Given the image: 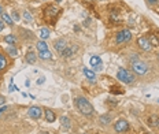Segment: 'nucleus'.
<instances>
[{
    "mask_svg": "<svg viewBox=\"0 0 159 134\" xmlns=\"http://www.w3.org/2000/svg\"><path fill=\"white\" fill-rule=\"evenodd\" d=\"M117 78L123 83H132L133 80H134L133 74H130L126 68H119L118 73H117Z\"/></svg>",
    "mask_w": 159,
    "mask_h": 134,
    "instance_id": "3",
    "label": "nucleus"
},
{
    "mask_svg": "<svg viewBox=\"0 0 159 134\" xmlns=\"http://www.w3.org/2000/svg\"><path fill=\"white\" fill-rule=\"evenodd\" d=\"M111 122V118L108 116V115H102L100 116V123H103V124H108Z\"/></svg>",
    "mask_w": 159,
    "mask_h": 134,
    "instance_id": "22",
    "label": "nucleus"
},
{
    "mask_svg": "<svg viewBox=\"0 0 159 134\" xmlns=\"http://www.w3.org/2000/svg\"><path fill=\"white\" fill-rule=\"evenodd\" d=\"M55 114L51 111V109H47L46 111V119H47V122H55Z\"/></svg>",
    "mask_w": 159,
    "mask_h": 134,
    "instance_id": "15",
    "label": "nucleus"
},
{
    "mask_svg": "<svg viewBox=\"0 0 159 134\" xmlns=\"http://www.w3.org/2000/svg\"><path fill=\"white\" fill-rule=\"evenodd\" d=\"M102 63V59L99 56H92L91 57V66H98V64H100Z\"/></svg>",
    "mask_w": 159,
    "mask_h": 134,
    "instance_id": "19",
    "label": "nucleus"
},
{
    "mask_svg": "<svg viewBox=\"0 0 159 134\" xmlns=\"http://www.w3.org/2000/svg\"><path fill=\"white\" fill-rule=\"evenodd\" d=\"M4 103H6V99H4L3 96H0V105H3Z\"/></svg>",
    "mask_w": 159,
    "mask_h": 134,
    "instance_id": "29",
    "label": "nucleus"
},
{
    "mask_svg": "<svg viewBox=\"0 0 159 134\" xmlns=\"http://www.w3.org/2000/svg\"><path fill=\"white\" fill-rule=\"evenodd\" d=\"M75 51H77V47H72V48H70L67 45V48H66V49L62 52L60 55H62V56H65V57H69V56H72L73 52H75Z\"/></svg>",
    "mask_w": 159,
    "mask_h": 134,
    "instance_id": "12",
    "label": "nucleus"
},
{
    "mask_svg": "<svg viewBox=\"0 0 159 134\" xmlns=\"http://www.w3.org/2000/svg\"><path fill=\"white\" fill-rule=\"evenodd\" d=\"M132 68H133V71L136 74H139V75H144V74L148 71L147 64L143 63V62H139V60H136V62H133V63H132Z\"/></svg>",
    "mask_w": 159,
    "mask_h": 134,
    "instance_id": "4",
    "label": "nucleus"
},
{
    "mask_svg": "<svg viewBox=\"0 0 159 134\" xmlns=\"http://www.w3.org/2000/svg\"><path fill=\"white\" fill-rule=\"evenodd\" d=\"M147 1H148L149 4H155L156 1H159V0H147Z\"/></svg>",
    "mask_w": 159,
    "mask_h": 134,
    "instance_id": "32",
    "label": "nucleus"
},
{
    "mask_svg": "<svg viewBox=\"0 0 159 134\" xmlns=\"http://www.w3.org/2000/svg\"><path fill=\"white\" fill-rule=\"evenodd\" d=\"M7 52L11 55V56H16V54H18V51H16L14 47H10V48H7Z\"/></svg>",
    "mask_w": 159,
    "mask_h": 134,
    "instance_id": "25",
    "label": "nucleus"
},
{
    "mask_svg": "<svg viewBox=\"0 0 159 134\" xmlns=\"http://www.w3.org/2000/svg\"><path fill=\"white\" fill-rule=\"evenodd\" d=\"M114 129H115L117 133H125V131H128V129H129V123H128L126 121H123V119H119L118 122H115Z\"/></svg>",
    "mask_w": 159,
    "mask_h": 134,
    "instance_id": "6",
    "label": "nucleus"
},
{
    "mask_svg": "<svg viewBox=\"0 0 159 134\" xmlns=\"http://www.w3.org/2000/svg\"><path fill=\"white\" fill-rule=\"evenodd\" d=\"M28 114H29L30 118L39 119L40 116H41V108H40V107H30L29 111H28Z\"/></svg>",
    "mask_w": 159,
    "mask_h": 134,
    "instance_id": "9",
    "label": "nucleus"
},
{
    "mask_svg": "<svg viewBox=\"0 0 159 134\" xmlns=\"http://www.w3.org/2000/svg\"><path fill=\"white\" fill-rule=\"evenodd\" d=\"M7 66V60H6V57L3 56V55L0 54V70H3L4 67Z\"/></svg>",
    "mask_w": 159,
    "mask_h": 134,
    "instance_id": "24",
    "label": "nucleus"
},
{
    "mask_svg": "<svg viewBox=\"0 0 159 134\" xmlns=\"http://www.w3.org/2000/svg\"><path fill=\"white\" fill-rule=\"evenodd\" d=\"M130 38H132V34H130L129 30H121L119 33L117 34V44H123V42H128L130 41Z\"/></svg>",
    "mask_w": 159,
    "mask_h": 134,
    "instance_id": "5",
    "label": "nucleus"
},
{
    "mask_svg": "<svg viewBox=\"0 0 159 134\" xmlns=\"http://www.w3.org/2000/svg\"><path fill=\"white\" fill-rule=\"evenodd\" d=\"M95 70H96V71H102V70H103V64H98V66H95Z\"/></svg>",
    "mask_w": 159,
    "mask_h": 134,
    "instance_id": "27",
    "label": "nucleus"
},
{
    "mask_svg": "<svg viewBox=\"0 0 159 134\" xmlns=\"http://www.w3.org/2000/svg\"><path fill=\"white\" fill-rule=\"evenodd\" d=\"M48 36H49V30L47 28H43V29H40V37L41 38H48Z\"/></svg>",
    "mask_w": 159,
    "mask_h": 134,
    "instance_id": "20",
    "label": "nucleus"
},
{
    "mask_svg": "<svg viewBox=\"0 0 159 134\" xmlns=\"http://www.w3.org/2000/svg\"><path fill=\"white\" fill-rule=\"evenodd\" d=\"M158 59H159V56H158Z\"/></svg>",
    "mask_w": 159,
    "mask_h": 134,
    "instance_id": "36",
    "label": "nucleus"
},
{
    "mask_svg": "<svg viewBox=\"0 0 159 134\" xmlns=\"http://www.w3.org/2000/svg\"><path fill=\"white\" fill-rule=\"evenodd\" d=\"M148 123H149V126L159 129V115H151L148 118Z\"/></svg>",
    "mask_w": 159,
    "mask_h": 134,
    "instance_id": "10",
    "label": "nucleus"
},
{
    "mask_svg": "<svg viewBox=\"0 0 159 134\" xmlns=\"http://www.w3.org/2000/svg\"><path fill=\"white\" fill-rule=\"evenodd\" d=\"M7 109V107H3V108H0V114H1V112H4Z\"/></svg>",
    "mask_w": 159,
    "mask_h": 134,
    "instance_id": "33",
    "label": "nucleus"
},
{
    "mask_svg": "<svg viewBox=\"0 0 159 134\" xmlns=\"http://www.w3.org/2000/svg\"><path fill=\"white\" fill-rule=\"evenodd\" d=\"M4 29V23H3V21H0V32Z\"/></svg>",
    "mask_w": 159,
    "mask_h": 134,
    "instance_id": "31",
    "label": "nucleus"
},
{
    "mask_svg": "<svg viewBox=\"0 0 159 134\" xmlns=\"http://www.w3.org/2000/svg\"><path fill=\"white\" fill-rule=\"evenodd\" d=\"M1 14H3V8H1V7H0V15H1Z\"/></svg>",
    "mask_w": 159,
    "mask_h": 134,
    "instance_id": "34",
    "label": "nucleus"
},
{
    "mask_svg": "<svg viewBox=\"0 0 159 134\" xmlns=\"http://www.w3.org/2000/svg\"><path fill=\"white\" fill-rule=\"evenodd\" d=\"M137 44L140 45V48L141 49H144V51H149L151 49V42H149V40H148V37H140L139 40H137Z\"/></svg>",
    "mask_w": 159,
    "mask_h": 134,
    "instance_id": "7",
    "label": "nucleus"
},
{
    "mask_svg": "<svg viewBox=\"0 0 159 134\" xmlns=\"http://www.w3.org/2000/svg\"><path fill=\"white\" fill-rule=\"evenodd\" d=\"M75 105H77V108L80 109V112L87 116H91L93 114V107L91 105V103L88 101L85 97H77L75 99Z\"/></svg>",
    "mask_w": 159,
    "mask_h": 134,
    "instance_id": "1",
    "label": "nucleus"
},
{
    "mask_svg": "<svg viewBox=\"0 0 159 134\" xmlns=\"http://www.w3.org/2000/svg\"><path fill=\"white\" fill-rule=\"evenodd\" d=\"M1 21H4V22L7 23V25H13V19L10 18V16L7 15V14H1Z\"/></svg>",
    "mask_w": 159,
    "mask_h": 134,
    "instance_id": "21",
    "label": "nucleus"
},
{
    "mask_svg": "<svg viewBox=\"0 0 159 134\" xmlns=\"http://www.w3.org/2000/svg\"><path fill=\"white\" fill-rule=\"evenodd\" d=\"M39 56L41 57V59H44V60H51L52 59V55H51V52H49L48 49H47V51H40Z\"/></svg>",
    "mask_w": 159,
    "mask_h": 134,
    "instance_id": "14",
    "label": "nucleus"
},
{
    "mask_svg": "<svg viewBox=\"0 0 159 134\" xmlns=\"http://www.w3.org/2000/svg\"><path fill=\"white\" fill-rule=\"evenodd\" d=\"M55 49L59 52V54H62V52L65 51L66 48H67V41H66L65 38H60V40H58V41H55Z\"/></svg>",
    "mask_w": 159,
    "mask_h": 134,
    "instance_id": "8",
    "label": "nucleus"
},
{
    "mask_svg": "<svg viewBox=\"0 0 159 134\" xmlns=\"http://www.w3.org/2000/svg\"><path fill=\"white\" fill-rule=\"evenodd\" d=\"M60 122H62V126H63L65 129H70V126H72V123H70V119H69L67 116H62Z\"/></svg>",
    "mask_w": 159,
    "mask_h": 134,
    "instance_id": "16",
    "label": "nucleus"
},
{
    "mask_svg": "<svg viewBox=\"0 0 159 134\" xmlns=\"http://www.w3.org/2000/svg\"><path fill=\"white\" fill-rule=\"evenodd\" d=\"M13 18H14V21H18V19H19V15L16 13H13Z\"/></svg>",
    "mask_w": 159,
    "mask_h": 134,
    "instance_id": "28",
    "label": "nucleus"
},
{
    "mask_svg": "<svg viewBox=\"0 0 159 134\" xmlns=\"http://www.w3.org/2000/svg\"><path fill=\"white\" fill-rule=\"evenodd\" d=\"M36 47L39 48V51H47V49H48V47H47V44L44 41H39Z\"/></svg>",
    "mask_w": 159,
    "mask_h": 134,
    "instance_id": "23",
    "label": "nucleus"
},
{
    "mask_svg": "<svg viewBox=\"0 0 159 134\" xmlns=\"http://www.w3.org/2000/svg\"><path fill=\"white\" fill-rule=\"evenodd\" d=\"M8 90H10V92H13V90H16V86L11 83V85H10V89H8Z\"/></svg>",
    "mask_w": 159,
    "mask_h": 134,
    "instance_id": "30",
    "label": "nucleus"
},
{
    "mask_svg": "<svg viewBox=\"0 0 159 134\" xmlns=\"http://www.w3.org/2000/svg\"><path fill=\"white\" fill-rule=\"evenodd\" d=\"M59 15H60V8H58L56 6H48L44 10V16H46L47 22L51 23V25H55Z\"/></svg>",
    "mask_w": 159,
    "mask_h": 134,
    "instance_id": "2",
    "label": "nucleus"
},
{
    "mask_svg": "<svg viewBox=\"0 0 159 134\" xmlns=\"http://www.w3.org/2000/svg\"><path fill=\"white\" fill-rule=\"evenodd\" d=\"M23 18H25V21H28V22L32 21V15H30L29 13H23Z\"/></svg>",
    "mask_w": 159,
    "mask_h": 134,
    "instance_id": "26",
    "label": "nucleus"
},
{
    "mask_svg": "<svg viewBox=\"0 0 159 134\" xmlns=\"http://www.w3.org/2000/svg\"><path fill=\"white\" fill-rule=\"evenodd\" d=\"M4 41L8 42V44H13L14 45V44H15V41H16V38L14 37L13 34H7L6 37H4Z\"/></svg>",
    "mask_w": 159,
    "mask_h": 134,
    "instance_id": "18",
    "label": "nucleus"
},
{
    "mask_svg": "<svg viewBox=\"0 0 159 134\" xmlns=\"http://www.w3.org/2000/svg\"><path fill=\"white\" fill-rule=\"evenodd\" d=\"M84 74H85V77H87L88 80L91 81V82H95V81H96V74H95L92 70L87 68V67H84Z\"/></svg>",
    "mask_w": 159,
    "mask_h": 134,
    "instance_id": "11",
    "label": "nucleus"
},
{
    "mask_svg": "<svg viewBox=\"0 0 159 134\" xmlns=\"http://www.w3.org/2000/svg\"><path fill=\"white\" fill-rule=\"evenodd\" d=\"M25 60L28 62L29 64H33L36 63V55L33 54V52H28V55L25 56Z\"/></svg>",
    "mask_w": 159,
    "mask_h": 134,
    "instance_id": "13",
    "label": "nucleus"
},
{
    "mask_svg": "<svg viewBox=\"0 0 159 134\" xmlns=\"http://www.w3.org/2000/svg\"><path fill=\"white\" fill-rule=\"evenodd\" d=\"M148 40H149V42H151V45H152V47H158V45H159V38L156 37L155 34H151L148 37Z\"/></svg>",
    "mask_w": 159,
    "mask_h": 134,
    "instance_id": "17",
    "label": "nucleus"
},
{
    "mask_svg": "<svg viewBox=\"0 0 159 134\" xmlns=\"http://www.w3.org/2000/svg\"><path fill=\"white\" fill-rule=\"evenodd\" d=\"M41 134H48V133H46V131H43V133Z\"/></svg>",
    "mask_w": 159,
    "mask_h": 134,
    "instance_id": "35",
    "label": "nucleus"
}]
</instances>
